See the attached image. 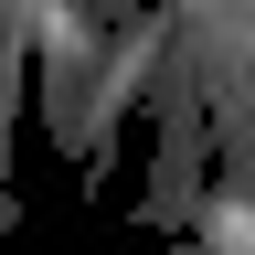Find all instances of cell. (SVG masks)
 <instances>
[{
  "instance_id": "obj_1",
  "label": "cell",
  "mask_w": 255,
  "mask_h": 255,
  "mask_svg": "<svg viewBox=\"0 0 255 255\" xmlns=\"http://www.w3.org/2000/svg\"><path fill=\"white\" fill-rule=\"evenodd\" d=\"M117 32L75 11V0H43V32H32V107H43V138L85 170V85H96V64H107Z\"/></svg>"
},
{
  "instance_id": "obj_2",
  "label": "cell",
  "mask_w": 255,
  "mask_h": 255,
  "mask_svg": "<svg viewBox=\"0 0 255 255\" xmlns=\"http://www.w3.org/2000/svg\"><path fill=\"white\" fill-rule=\"evenodd\" d=\"M32 32H43V0H0V223H11V128L32 107Z\"/></svg>"
}]
</instances>
